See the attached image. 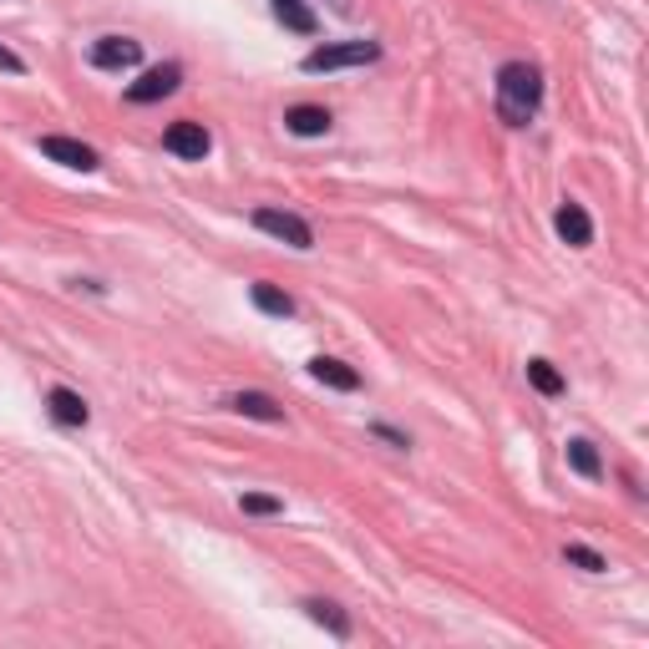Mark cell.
Segmentation results:
<instances>
[{
	"instance_id": "6da1fadb",
	"label": "cell",
	"mask_w": 649,
	"mask_h": 649,
	"mask_svg": "<svg viewBox=\"0 0 649 649\" xmlns=\"http://www.w3.org/2000/svg\"><path fill=\"white\" fill-rule=\"evenodd\" d=\"M538 102H543V72L528 61H507L498 72V118L507 127H528Z\"/></svg>"
},
{
	"instance_id": "7a4b0ae2",
	"label": "cell",
	"mask_w": 649,
	"mask_h": 649,
	"mask_svg": "<svg viewBox=\"0 0 649 649\" xmlns=\"http://www.w3.org/2000/svg\"><path fill=\"white\" fill-rule=\"evenodd\" d=\"M370 61H381L376 41H330V46H315L299 66L305 72H340V66H370Z\"/></svg>"
},
{
	"instance_id": "3957f363",
	"label": "cell",
	"mask_w": 649,
	"mask_h": 649,
	"mask_svg": "<svg viewBox=\"0 0 649 649\" xmlns=\"http://www.w3.org/2000/svg\"><path fill=\"white\" fill-rule=\"evenodd\" d=\"M254 229L269 238H280V244H290V249H315L310 223L299 219V213H284V208H254Z\"/></svg>"
},
{
	"instance_id": "277c9868",
	"label": "cell",
	"mask_w": 649,
	"mask_h": 649,
	"mask_svg": "<svg viewBox=\"0 0 649 649\" xmlns=\"http://www.w3.org/2000/svg\"><path fill=\"white\" fill-rule=\"evenodd\" d=\"M177 87H183V66H177V61H162V66H148V72H143L133 87H127V102H133V107H148V102L173 97Z\"/></svg>"
},
{
	"instance_id": "5b68a950",
	"label": "cell",
	"mask_w": 649,
	"mask_h": 649,
	"mask_svg": "<svg viewBox=\"0 0 649 649\" xmlns=\"http://www.w3.org/2000/svg\"><path fill=\"white\" fill-rule=\"evenodd\" d=\"M162 148L183 162H204L208 148H213V137H208L204 122H173V127L162 133Z\"/></svg>"
},
{
	"instance_id": "8992f818",
	"label": "cell",
	"mask_w": 649,
	"mask_h": 649,
	"mask_svg": "<svg viewBox=\"0 0 649 649\" xmlns=\"http://www.w3.org/2000/svg\"><path fill=\"white\" fill-rule=\"evenodd\" d=\"M143 61V41L133 36H102V41H91V66L97 72H122V66H137Z\"/></svg>"
},
{
	"instance_id": "52a82bcc",
	"label": "cell",
	"mask_w": 649,
	"mask_h": 649,
	"mask_svg": "<svg viewBox=\"0 0 649 649\" xmlns=\"http://www.w3.org/2000/svg\"><path fill=\"white\" fill-rule=\"evenodd\" d=\"M553 229H559V238L568 244V249H589V244H593V219H589V208L574 204V198H563V208L553 213Z\"/></svg>"
},
{
	"instance_id": "ba28073f",
	"label": "cell",
	"mask_w": 649,
	"mask_h": 649,
	"mask_svg": "<svg viewBox=\"0 0 649 649\" xmlns=\"http://www.w3.org/2000/svg\"><path fill=\"white\" fill-rule=\"evenodd\" d=\"M41 152L51 162H61V168H76V173H97V152L87 148V143H76V137H61V133H51V137H41Z\"/></svg>"
},
{
	"instance_id": "9c48e42d",
	"label": "cell",
	"mask_w": 649,
	"mask_h": 649,
	"mask_svg": "<svg viewBox=\"0 0 649 649\" xmlns=\"http://www.w3.org/2000/svg\"><path fill=\"white\" fill-rule=\"evenodd\" d=\"M229 412L249 416V421H269V427H280V421H284L280 401H269L265 391H238V396H229Z\"/></svg>"
},
{
	"instance_id": "30bf717a",
	"label": "cell",
	"mask_w": 649,
	"mask_h": 649,
	"mask_svg": "<svg viewBox=\"0 0 649 649\" xmlns=\"http://www.w3.org/2000/svg\"><path fill=\"white\" fill-rule=\"evenodd\" d=\"M310 376H315L320 385H330V391H355V385H360V376H355L345 360H335V355H315V360H310Z\"/></svg>"
},
{
	"instance_id": "8fae6325",
	"label": "cell",
	"mask_w": 649,
	"mask_h": 649,
	"mask_svg": "<svg viewBox=\"0 0 649 649\" xmlns=\"http://www.w3.org/2000/svg\"><path fill=\"white\" fill-rule=\"evenodd\" d=\"M46 406H51V416H57L61 427H87V401L76 396V391H66V385H51V396H46Z\"/></svg>"
},
{
	"instance_id": "7c38bea8",
	"label": "cell",
	"mask_w": 649,
	"mask_h": 649,
	"mask_svg": "<svg viewBox=\"0 0 649 649\" xmlns=\"http://www.w3.org/2000/svg\"><path fill=\"white\" fill-rule=\"evenodd\" d=\"M563 457H568V467H574L578 477H589V482L604 477V457H599V446H593L589 437H574V442L563 446Z\"/></svg>"
},
{
	"instance_id": "4fadbf2b",
	"label": "cell",
	"mask_w": 649,
	"mask_h": 649,
	"mask_svg": "<svg viewBox=\"0 0 649 649\" xmlns=\"http://www.w3.org/2000/svg\"><path fill=\"white\" fill-rule=\"evenodd\" d=\"M284 127L295 137H324L330 133V112H324V107H290V112H284Z\"/></svg>"
},
{
	"instance_id": "5bb4252c",
	"label": "cell",
	"mask_w": 649,
	"mask_h": 649,
	"mask_svg": "<svg viewBox=\"0 0 649 649\" xmlns=\"http://www.w3.org/2000/svg\"><path fill=\"white\" fill-rule=\"evenodd\" d=\"M274 15H280V26H290V30H299V36H315V11L305 5V0H274Z\"/></svg>"
},
{
	"instance_id": "9a60e30c",
	"label": "cell",
	"mask_w": 649,
	"mask_h": 649,
	"mask_svg": "<svg viewBox=\"0 0 649 649\" xmlns=\"http://www.w3.org/2000/svg\"><path fill=\"white\" fill-rule=\"evenodd\" d=\"M305 614H310L315 624H324L335 639H351V620H345V614H340L330 599H305Z\"/></svg>"
},
{
	"instance_id": "2e32d148",
	"label": "cell",
	"mask_w": 649,
	"mask_h": 649,
	"mask_svg": "<svg viewBox=\"0 0 649 649\" xmlns=\"http://www.w3.org/2000/svg\"><path fill=\"white\" fill-rule=\"evenodd\" d=\"M249 295H254V305H259L265 315H274V320H290V315H295V299L284 295L280 284H254Z\"/></svg>"
},
{
	"instance_id": "e0dca14e",
	"label": "cell",
	"mask_w": 649,
	"mask_h": 649,
	"mask_svg": "<svg viewBox=\"0 0 649 649\" xmlns=\"http://www.w3.org/2000/svg\"><path fill=\"white\" fill-rule=\"evenodd\" d=\"M528 381H532V391H543V396H563V376L553 370V360H528Z\"/></svg>"
},
{
	"instance_id": "ac0fdd59",
	"label": "cell",
	"mask_w": 649,
	"mask_h": 649,
	"mask_svg": "<svg viewBox=\"0 0 649 649\" xmlns=\"http://www.w3.org/2000/svg\"><path fill=\"white\" fill-rule=\"evenodd\" d=\"M238 507H244L249 517H274V513H284V502L269 498V492H244V498H238Z\"/></svg>"
},
{
	"instance_id": "d6986e66",
	"label": "cell",
	"mask_w": 649,
	"mask_h": 649,
	"mask_svg": "<svg viewBox=\"0 0 649 649\" xmlns=\"http://www.w3.org/2000/svg\"><path fill=\"white\" fill-rule=\"evenodd\" d=\"M563 559H568V563H578L584 574H604V568H609V563L599 559L593 548H584V543H568V548H563Z\"/></svg>"
},
{
	"instance_id": "ffe728a7",
	"label": "cell",
	"mask_w": 649,
	"mask_h": 649,
	"mask_svg": "<svg viewBox=\"0 0 649 649\" xmlns=\"http://www.w3.org/2000/svg\"><path fill=\"white\" fill-rule=\"evenodd\" d=\"M0 72H15V76H21V72H26V61L15 57L11 46H0Z\"/></svg>"
},
{
	"instance_id": "44dd1931",
	"label": "cell",
	"mask_w": 649,
	"mask_h": 649,
	"mask_svg": "<svg viewBox=\"0 0 649 649\" xmlns=\"http://www.w3.org/2000/svg\"><path fill=\"white\" fill-rule=\"evenodd\" d=\"M370 431H376V437H381V442H391V446H401V452H406V446H412V442H406V437H401V431H396V427H370Z\"/></svg>"
}]
</instances>
